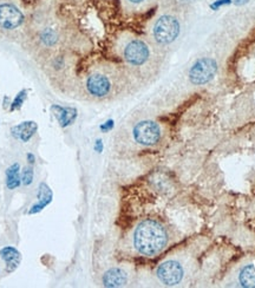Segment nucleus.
<instances>
[{
	"label": "nucleus",
	"mask_w": 255,
	"mask_h": 288,
	"mask_svg": "<svg viewBox=\"0 0 255 288\" xmlns=\"http://www.w3.org/2000/svg\"><path fill=\"white\" fill-rule=\"evenodd\" d=\"M84 88L86 94L94 98H105L111 95L113 83L110 76L103 71H92L84 80Z\"/></svg>",
	"instance_id": "obj_4"
},
{
	"label": "nucleus",
	"mask_w": 255,
	"mask_h": 288,
	"mask_svg": "<svg viewBox=\"0 0 255 288\" xmlns=\"http://www.w3.org/2000/svg\"><path fill=\"white\" fill-rule=\"evenodd\" d=\"M34 170L32 165H28L21 170V184L24 187H29L33 183Z\"/></svg>",
	"instance_id": "obj_16"
},
{
	"label": "nucleus",
	"mask_w": 255,
	"mask_h": 288,
	"mask_svg": "<svg viewBox=\"0 0 255 288\" xmlns=\"http://www.w3.org/2000/svg\"><path fill=\"white\" fill-rule=\"evenodd\" d=\"M28 94H29V90H26V89H23V90L18 92L17 96L15 97V99H13L12 103L10 104L11 112H15V111L20 110L21 107L24 105V103H25L26 98H28Z\"/></svg>",
	"instance_id": "obj_15"
},
{
	"label": "nucleus",
	"mask_w": 255,
	"mask_h": 288,
	"mask_svg": "<svg viewBox=\"0 0 255 288\" xmlns=\"http://www.w3.org/2000/svg\"><path fill=\"white\" fill-rule=\"evenodd\" d=\"M181 32V24L174 16L163 15L157 18L151 29V36L156 44L165 46L177 39Z\"/></svg>",
	"instance_id": "obj_3"
},
{
	"label": "nucleus",
	"mask_w": 255,
	"mask_h": 288,
	"mask_svg": "<svg viewBox=\"0 0 255 288\" xmlns=\"http://www.w3.org/2000/svg\"><path fill=\"white\" fill-rule=\"evenodd\" d=\"M218 72V63L215 59L203 57L195 62L189 70V80L194 85H205L211 81Z\"/></svg>",
	"instance_id": "obj_6"
},
{
	"label": "nucleus",
	"mask_w": 255,
	"mask_h": 288,
	"mask_svg": "<svg viewBox=\"0 0 255 288\" xmlns=\"http://www.w3.org/2000/svg\"><path fill=\"white\" fill-rule=\"evenodd\" d=\"M122 59L131 67H143L151 58V48L143 39L130 38L121 48Z\"/></svg>",
	"instance_id": "obj_2"
},
{
	"label": "nucleus",
	"mask_w": 255,
	"mask_h": 288,
	"mask_svg": "<svg viewBox=\"0 0 255 288\" xmlns=\"http://www.w3.org/2000/svg\"><path fill=\"white\" fill-rule=\"evenodd\" d=\"M169 242L167 228L154 219L143 220L137 224L132 234V246L138 254L154 257L161 254Z\"/></svg>",
	"instance_id": "obj_1"
},
{
	"label": "nucleus",
	"mask_w": 255,
	"mask_h": 288,
	"mask_svg": "<svg viewBox=\"0 0 255 288\" xmlns=\"http://www.w3.org/2000/svg\"><path fill=\"white\" fill-rule=\"evenodd\" d=\"M0 257L5 262L6 273H13L21 263V253L13 246H5L0 249Z\"/></svg>",
	"instance_id": "obj_10"
},
{
	"label": "nucleus",
	"mask_w": 255,
	"mask_h": 288,
	"mask_svg": "<svg viewBox=\"0 0 255 288\" xmlns=\"http://www.w3.org/2000/svg\"><path fill=\"white\" fill-rule=\"evenodd\" d=\"M239 281L243 287H255V266H245L239 274Z\"/></svg>",
	"instance_id": "obj_14"
},
{
	"label": "nucleus",
	"mask_w": 255,
	"mask_h": 288,
	"mask_svg": "<svg viewBox=\"0 0 255 288\" xmlns=\"http://www.w3.org/2000/svg\"><path fill=\"white\" fill-rule=\"evenodd\" d=\"M132 137L135 142L143 146H153L159 142L162 137V129L159 123L150 119H144L136 123L132 129Z\"/></svg>",
	"instance_id": "obj_5"
},
{
	"label": "nucleus",
	"mask_w": 255,
	"mask_h": 288,
	"mask_svg": "<svg viewBox=\"0 0 255 288\" xmlns=\"http://www.w3.org/2000/svg\"><path fill=\"white\" fill-rule=\"evenodd\" d=\"M26 160H28L30 165H33L34 162H36V156L32 153H28L26 154Z\"/></svg>",
	"instance_id": "obj_17"
},
{
	"label": "nucleus",
	"mask_w": 255,
	"mask_h": 288,
	"mask_svg": "<svg viewBox=\"0 0 255 288\" xmlns=\"http://www.w3.org/2000/svg\"><path fill=\"white\" fill-rule=\"evenodd\" d=\"M38 130V124L34 121H24L11 128V135L15 140L21 143H28Z\"/></svg>",
	"instance_id": "obj_9"
},
{
	"label": "nucleus",
	"mask_w": 255,
	"mask_h": 288,
	"mask_svg": "<svg viewBox=\"0 0 255 288\" xmlns=\"http://www.w3.org/2000/svg\"><path fill=\"white\" fill-rule=\"evenodd\" d=\"M5 184L9 190H15L21 186V169L19 163H13L5 171Z\"/></svg>",
	"instance_id": "obj_13"
},
{
	"label": "nucleus",
	"mask_w": 255,
	"mask_h": 288,
	"mask_svg": "<svg viewBox=\"0 0 255 288\" xmlns=\"http://www.w3.org/2000/svg\"><path fill=\"white\" fill-rule=\"evenodd\" d=\"M128 282L127 272L119 267L110 268L103 274L102 284L108 288H117L126 286Z\"/></svg>",
	"instance_id": "obj_11"
},
{
	"label": "nucleus",
	"mask_w": 255,
	"mask_h": 288,
	"mask_svg": "<svg viewBox=\"0 0 255 288\" xmlns=\"http://www.w3.org/2000/svg\"><path fill=\"white\" fill-rule=\"evenodd\" d=\"M129 2H131V4H141V2H143L144 0H128Z\"/></svg>",
	"instance_id": "obj_19"
},
{
	"label": "nucleus",
	"mask_w": 255,
	"mask_h": 288,
	"mask_svg": "<svg viewBox=\"0 0 255 288\" xmlns=\"http://www.w3.org/2000/svg\"><path fill=\"white\" fill-rule=\"evenodd\" d=\"M53 200V192L52 189L48 187V183L42 182L38 186L37 192V202L33 203L30 208L29 214L30 215H34V214H39L40 211H43L44 209L52 202Z\"/></svg>",
	"instance_id": "obj_8"
},
{
	"label": "nucleus",
	"mask_w": 255,
	"mask_h": 288,
	"mask_svg": "<svg viewBox=\"0 0 255 288\" xmlns=\"http://www.w3.org/2000/svg\"><path fill=\"white\" fill-rule=\"evenodd\" d=\"M184 274H186V271H184L183 265L175 259L165 260L164 262L159 265L156 270L157 279L164 286H176L181 284Z\"/></svg>",
	"instance_id": "obj_7"
},
{
	"label": "nucleus",
	"mask_w": 255,
	"mask_h": 288,
	"mask_svg": "<svg viewBox=\"0 0 255 288\" xmlns=\"http://www.w3.org/2000/svg\"><path fill=\"white\" fill-rule=\"evenodd\" d=\"M112 123H113L112 121L107 122V124H105V126H103V127H100V129H103V130H109L110 128H112Z\"/></svg>",
	"instance_id": "obj_18"
},
{
	"label": "nucleus",
	"mask_w": 255,
	"mask_h": 288,
	"mask_svg": "<svg viewBox=\"0 0 255 288\" xmlns=\"http://www.w3.org/2000/svg\"><path fill=\"white\" fill-rule=\"evenodd\" d=\"M50 110L62 128L70 127L77 118V109L76 108L61 107L58 104H53L51 105Z\"/></svg>",
	"instance_id": "obj_12"
}]
</instances>
